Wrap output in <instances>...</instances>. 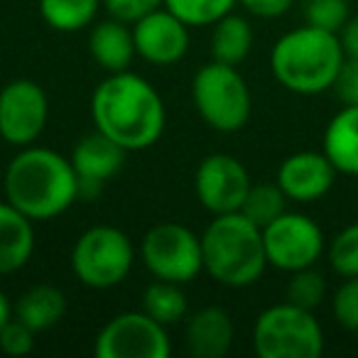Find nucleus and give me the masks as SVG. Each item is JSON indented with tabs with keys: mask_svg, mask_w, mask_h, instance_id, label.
Instances as JSON below:
<instances>
[{
	"mask_svg": "<svg viewBox=\"0 0 358 358\" xmlns=\"http://www.w3.org/2000/svg\"><path fill=\"white\" fill-rule=\"evenodd\" d=\"M89 52L96 59V64L103 66L108 74L115 71H128L135 59V37L133 27L123 20H103L91 27L89 35Z\"/></svg>",
	"mask_w": 358,
	"mask_h": 358,
	"instance_id": "18",
	"label": "nucleus"
},
{
	"mask_svg": "<svg viewBox=\"0 0 358 358\" xmlns=\"http://www.w3.org/2000/svg\"><path fill=\"white\" fill-rule=\"evenodd\" d=\"M338 42H341L343 57L358 59V17H348V22L338 32Z\"/></svg>",
	"mask_w": 358,
	"mask_h": 358,
	"instance_id": "34",
	"label": "nucleus"
},
{
	"mask_svg": "<svg viewBox=\"0 0 358 358\" xmlns=\"http://www.w3.org/2000/svg\"><path fill=\"white\" fill-rule=\"evenodd\" d=\"M10 317H13V304H10V299H8V294L0 289V329L10 322Z\"/></svg>",
	"mask_w": 358,
	"mask_h": 358,
	"instance_id": "35",
	"label": "nucleus"
},
{
	"mask_svg": "<svg viewBox=\"0 0 358 358\" xmlns=\"http://www.w3.org/2000/svg\"><path fill=\"white\" fill-rule=\"evenodd\" d=\"M238 6H243V10L250 15L273 20V17L285 15L294 6V0H238Z\"/></svg>",
	"mask_w": 358,
	"mask_h": 358,
	"instance_id": "33",
	"label": "nucleus"
},
{
	"mask_svg": "<svg viewBox=\"0 0 358 358\" xmlns=\"http://www.w3.org/2000/svg\"><path fill=\"white\" fill-rule=\"evenodd\" d=\"M263 245L268 265L282 273H294L319 263L327 250V238L322 226L307 214L285 211L263 229Z\"/></svg>",
	"mask_w": 358,
	"mask_h": 358,
	"instance_id": "9",
	"label": "nucleus"
},
{
	"mask_svg": "<svg viewBox=\"0 0 358 358\" xmlns=\"http://www.w3.org/2000/svg\"><path fill=\"white\" fill-rule=\"evenodd\" d=\"M253 351L260 358H319L324 351L322 324L314 312L285 299L258 314Z\"/></svg>",
	"mask_w": 358,
	"mask_h": 358,
	"instance_id": "5",
	"label": "nucleus"
},
{
	"mask_svg": "<svg viewBox=\"0 0 358 358\" xmlns=\"http://www.w3.org/2000/svg\"><path fill=\"white\" fill-rule=\"evenodd\" d=\"M253 27H250L248 17L236 15L234 10L224 15L221 20L214 22V32H211L209 50L216 62L238 66L245 57L253 50Z\"/></svg>",
	"mask_w": 358,
	"mask_h": 358,
	"instance_id": "21",
	"label": "nucleus"
},
{
	"mask_svg": "<svg viewBox=\"0 0 358 358\" xmlns=\"http://www.w3.org/2000/svg\"><path fill=\"white\" fill-rule=\"evenodd\" d=\"M334 91L343 106H358V59H343L341 71L334 81Z\"/></svg>",
	"mask_w": 358,
	"mask_h": 358,
	"instance_id": "32",
	"label": "nucleus"
},
{
	"mask_svg": "<svg viewBox=\"0 0 358 358\" xmlns=\"http://www.w3.org/2000/svg\"><path fill=\"white\" fill-rule=\"evenodd\" d=\"M172 343L167 327L140 312H123L103 324L94 343L99 358H167Z\"/></svg>",
	"mask_w": 358,
	"mask_h": 358,
	"instance_id": "10",
	"label": "nucleus"
},
{
	"mask_svg": "<svg viewBox=\"0 0 358 358\" xmlns=\"http://www.w3.org/2000/svg\"><path fill=\"white\" fill-rule=\"evenodd\" d=\"M96 130L128 152L152 148L164 130V103L148 79L133 71L108 74L91 96Z\"/></svg>",
	"mask_w": 358,
	"mask_h": 358,
	"instance_id": "1",
	"label": "nucleus"
},
{
	"mask_svg": "<svg viewBox=\"0 0 358 358\" xmlns=\"http://www.w3.org/2000/svg\"><path fill=\"white\" fill-rule=\"evenodd\" d=\"M125 155H128V150H123L118 143H113L101 130L84 135L69 155L71 167H74L76 177H79L81 196L99 194L101 187L120 172Z\"/></svg>",
	"mask_w": 358,
	"mask_h": 358,
	"instance_id": "15",
	"label": "nucleus"
},
{
	"mask_svg": "<svg viewBox=\"0 0 358 358\" xmlns=\"http://www.w3.org/2000/svg\"><path fill=\"white\" fill-rule=\"evenodd\" d=\"M32 224L10 201H0V275H13L30 263L35 253Z\"/></svg>",
	"mask_w": 358,
	"mask_h": 358,
	"instance_id": "17",
	"label": "nucleus"
},
{
	"mask_svg": "<svg viewBox=\"0 0 358 358\" xmlns=\"http://www.w3.org/2000/svg\"><path fill=\"white\" fill-rule=\"evenodd\" d=\"M135 245L125 231L101 224L91 226L71 248V270L84 287L110 289L130 275Z\"/></svg>",
	"mask_w": 358,
	"mask_h": 358,
	"instance_id": "7",
	"label": "nucleus"
},
{
	"mask_svg": "<svg viewBox=\"0 0 358 358\" xmlns=\"http://www.w3.org/2000/svg\"><path fill=\"white\" fill-rule=\"evenodd\" d=\"M35 329H30L17 317H10V322L0 329V351L8 356H27L35 348Z\"/></svg>",
	"mask_w": 358,
	"mask_h": 358,
	"instance_id": "30",
	"label": "nucleus"
},
{
	"mask_svg": "<svg viewBox=\"0 0 358 358\" xmlns=\"http://www.w3.org/2000/svg\"><path fill=\"white\" fill-rule=\"evenodd\" d=\"M3 189L6 201L32 221L57 219L81 196L71 159L37 145L20 148V152L8 162Z\"/></svg>",
	"mask_w": 358,
	"mask_h": 358,
	"instance_id": "2",
	"label": "nucleus"
},
{
	"mask_svg": "<svg viewBox=\"0 0 358 358\" xmlns=\"http://www.w3.org/2000/svg\"><path fill=\"white\" fill-rule=\"evenodd\" d=\"M143 312L162 327L185 322L189 304H187V294L182 292V285L155 278L143 292Z\"/></svg>",
	"mask_w": 358,
	"mask_h": 358,
	"instance_id": "22",
	"label": "nucleus"
},
{
	"mask_svg": "<svg viewBox=\"0 0 358 358\" xmlns=\"http://www.w3.org/2000/svg\"><path fill=\"white\" fill-rule=\"evenodd\" d=\"M338 169L331 164V159L314 150H302L289 157H285L278 167V182L280 189L285 192L289 201L299 204H312L327 196L336 182Z\"/></svg>",
	"mask_w": 358,
	"mask_h": 358,
	"instance_id": "14",
	"label": "nucleus"
},
{
	"mask_svg": "<svg viewBox=\"0 0 358 358\" xmlns=\"http://www.w3.org/2000/svg\"><path fill=\"white\" fill-rule=\"evenodd\" d=\"M66 314V297L55 285H35L25 289L13 307V317L25 322L37 334L57 327Z\"/></svg>",
	"mask_w": 358,
	"mask_h": 358,
	"instance_id": "20",
	"label": "nucleus"
},
{
	"mask_svg": "<svg viewBox=\"0 0 358 358\" xmlns=\"http://www.w3.org/2000/svg\"><path fill=\"white\" fill-rule=\"evenodd\" d=\"M234 6H238V0H164V8L189 27L214 25L216 20L229 15Z\"/></svg>",
	"mask_w": 358,
	"mask_h": 358,
	"instance_id": "26",
	"label": "nucleus"
},
{
	"mask_svg": "<svg viewBox=\"0 0 358 358\" xmlns=\"http://www.w3.org/2000/svg\"><path fill=\"white\" fill-rule=\"evenodd\" d=\"M234 336V319L224 307H204L185 322V348L194 358H224Z\"/></svg>",
	"mask_w": 358,
	"mask_h": 358,
	"instance_id": "16",
	"label": "nucleus"
},
{
	"mask_svg": "<svg viewBox=\"0 0 358 358\" xmlns=\"http://www.w3.org/2000/svg\"><path fill=\"white\" fill-rule=\"evenodd\" d=\"M133 37L138 57L157 66L174 64L189 50V25L164 6L135 20Z\"/></svg>",
	"mask_w": 358,
	"mask_h": 358,
	"instance_id": "13",
	"label": "nucleus"
},
{
	"mask_svg": "<svg viewBox=\"0 0 358 358\" xmlns=\"http://www.w3.org/2000/svg\"><path fill=\"white\" fill-rule=\"evenodd\" d=\"M164 6V0H103V8L108 10L110 17L123 20L128 25H133L135 20H140L148 13L157 10Z\"/></svg>",
	"mask_w": 358,
	"mask_h": 358,
	"instance_id": "31",
	"label": "nucleus"
},
{
	"mask_svg": "<svg viewBox=\"0 0 358 358\" xmlns=\"http://www.w3.org/2000/svg\"><path fill=\"white\" fill-rule=\"evenodd\" d=\"M287 201L289 199L280 189L278 182L275 185L273 182H260V185H250L243 206H241V214L253 221L258 229H265L287 211Z\"/></svg>",
	"mask_w": 358,
	"mask_h": 358,
	"instance_id": "24",
	"label": "nucleus"
},
{
	"mask_svg": "<svg viewBox=\"0 0 358 358\" xmlns=\"http://www.w3.org/2000/svg\"><path fill=\"white\" fill-rule=\"evenodd\" d=\"M331 314L338 327L358 334V278H346L331 297Z\"/></svg>",
	"mask_w": 358,
	"mask_h": 358,
	"instance_id": "29",
	"label": "nucleus"
},
{
	"mask_svg": "<svg viewBox=\"0 0 358 358\" xmlns=\"http://www.w3.org/2000/svg\"><path fill=\"white\" fill-rule=\"evenodd\" d=\"M327 258L338 278H358V221L348 224L331 238Z\"/></svg>",
	"mask_w": 358,
	"mask_h": 358,
	"instance_id": "27",
	"label": "nucleus"
},
{
	"mask_svg": "<svg viewBox=\"0 0 358 358\" xmlns=\"http://www.w3.org/2000/svg\"><path fill=\"white\" fill-rule=\"evenodd\" d=\"M50 120V101L37 81L13 79L0 89V138L13 148L35 145Z\"/></svg>",
	"mask_w": 358,
	"mask_h": 358,
	"instance_id": "11",
	"label": "nucleus"
},
{
	"mask_svg": "<svg viewBox=\"0 0 358 358\" xmlns=\"http://www.w3.org/2000/svg\"><path fill=\"white\" fill-rule=\"evenodd\" d=\"M348 17H351L348 0H304V20L319 30L338 35Z\"/></svg>",
	"mask_w": 358,
	"mask_h": 358,
	"instance_id": "28",
	"label": "nucleus"
},
{
	"mask_svg": "<svg viewBox=\"0 0 358 358\" xmlns=\"http://www.w3.org/2000/svg\"><path fill=\"white\" fill-rule=\"evenodd\" d=\"M285 299L297 304V307L314 312L327 299V278H324V273H319L317 265L289 273L287 287H285Z\"/></svg>",
	"mask_w": 358,
	"mask_h": 358,
	"instance_id": "25",
	"label": "nucleus"
},
{
	"mask_svg": "<svg viewBox=\"0 0 358 358\" xmlns=\"http://www.w3.org/2000/svg\"><path fill=\"white\" fill-rule=\"evenodd\" d=\"M204 270L224 287H248L263 278L268 255L263 229L245 219L241 211L214 216L201 234Z\"/></svg>",
	"mask_w": 358,
	"mask_h": 358,
	"instance_id": "4",
	"label": "nucleus"
},
{
	"mask_svg": "<svg viewBox=\"0 0 358 358\" xmlns=\"http://www.w3.org/2000/svg\"><path fill=\"white\" fill-rule=\"evenodd\" d=\"M192 99L201 120L219 133H236L253 113V96L241 71L216 59L194 74Z\"/></svg>",
	"mask_w": 358,
	"mask_h": 358,
	"instance_id": "6",
	"label": "nucleus"
},
{
	"mask_svg": "<svg viewBox=\"0 0 358 358\" xmlns=\"http://www.w3.org/2000/svg\"><path fill=\"white\" fill-rule=\"evenodd\" d=\"M103 0H40V15L57 32H79L94 25Z\"/></svg>",
	"mask_w": 358,
	"mask_h": 358,
	"instance_id": "23",
	"label": "nucleus"
},
{
	"mask_svg": "<svg viewBox=\"0 0 358 358\" xmlns=\"http://www.w3.org/2000/svg\"><path fill=\"white\" fill-rule=\"evenodd\" d=\"M322 150L338 174L358 177V106H341L331 115L322 138Z\"/></svg>",
	"mask_w": 358,
	"mask_h": 358,
	"instance_id": "19",
	"label": "nucleus"
},
{
	"mask_svg": "<svg viewBox=\"0 0 358 358\" xmlns=\"http://www.w3.org/2000/svg\"><path fill=\"white\" fill-rule=\"evenodd\" d=\"M343 59L336 32L312 25L285 32L270 52V66L278 84L299 96H317L334 89Z\"/></svg>",
	"mask_w": 358,
	"mask_h": 358,
	"instance_id": "3",
	"label": "nucleus"
},
{
	"mask_svg": "<svg viewBox=\"0 0 358 358\" xmlns=\"http://www.w3.org/2000/svg\"><path fill=\"white\" fill-rule=\"evenodd\" d=\"M140 260L152 278L187 285L204 270L201 236L174 221L155 224L140 241Z\"/></svg>",
	"mask_w": 358,
	"mask_h": 358,
	"instance_id": "8",
	"label": "nucleus"
},
{
	"mask_svg": "<svg viewBox=\"0 0 358 358\" xmlns=\"http://www.w3.org/2000/svg\"><path fill=\"white\" fill-rule=\"evenodd\" d=\"M250 174L238 157L226 152L206 155L194 174V192L209 214H234L241 211L250 189Z\"/></svg>",
	"mask_w": 358,
	"mask_h": 358,
	"instance_id": "12",
	"label": "nucleus"
}]
</instances>
